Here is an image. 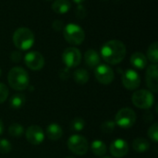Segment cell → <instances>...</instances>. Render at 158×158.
Wrapping results in <instances>:
<instances>
[{"label": "cell", "mask_w": 158, "mask_h": 158, "mask_svg": "<svg viewBox=\"0 0 158 158\" xmlns=\"http://www.w3.org/2000/svg\"><path fill=\"white\" fill-rule=\"evenodd\" d=\"M1 73H2V72H1V69H0V76H1Z\"/></svg>", "instance_id": "f35d334b"}, {"label": "cell", "mask_w": 158, "mask_h": 158, "mask_svg": "<svg viewBox=\"0 0 158 158\" xmlns=\"http://www.w3.org/2000/svg\"><path fill=\"white\" fill-rule=\"evenodd\" d=\"M68 148L77 156H84L89 149V143L86 138L81 135L74 134L68 139Z\"/></svg>", "instance_id": "52a82bcc"}, {"label": "cell", "mask_w": 158, "mask_h": 158, "mask_svg": "<svg viewBox=\"0 0 158 158\" xmlns=\"http://www.w3.org/2000/svg\"><path fill=\"white\" fill-rule=\"evenodd\" d=\"M92 153L96 156H104L106 154L107 148L106 143L101 140H94L91 144Z\"/></svg>", "instance_id": "d6986e66"}, {"label": "cell", "mask_w": 158, "mask_h": 158, "mask_svg": "<svg viewBox=\"0 0 158 158\" xmlns=\"http://www.w3.org/2000/svg\"><path fill=\"white\" fill-rule=\"evenodd\" d=\"M115 127H116V123L115 121L113 120H107V121H105L102 125H101V131L103 133H106V134H109V133H112L115 130Z\"/></svg>", "instance_id": "484cf974"}, {"label": "cell", "mask_w": 158, "mask_h": 158, "mask_svg": "<svg viewBox=\"0 0 158 158\" xmlns=\"http://www.w3.org/2000/svg\"><path fill=\"white\" fill-rule=\"evenodd\" d=\"M102 158H113V157H110V156H103Z\"/></svg>", "instance_id": "8d00e7d4"}, {"label": "cell", "mask_w": 158, "mask_h": 158, "mask_svg": "<svg viewBox=\"0 0 158 158\" xmlns=\"http://www.w3.org/2000/svg\"><path fill=\"white\" fill-rule=\"evenodd\" d=\"M75 15H76V17H77L78 19H84V18L86 17V15H87V10H86V8H85L83 6L80 5V6H78L76 7Z\"/></svg>", "instance_id": "f546056e"}, {"label": "cell", "mask_w": 158, "mask_h": 158, "mask_svg": "<svg viewBox=\"0 0 158 158\" xmlns=\"http://www.w3.org/2000/svg\"><path fill=\"white\" fill-rule=\"evenodd\" d=\"M146 58L149 59L153 64H157L158 62V44L157 42L152 43L147 49Z\"/></svg>", "instance_id": "603a6c76"}, {"label": "cell", "mask_w": 158, "mask_h": 158, "mask_svg": "<svg viewBox=\"0 0 158 158\" xmlns=\"http://www.w3.org/2000/svg\"><path fill=\"white\" fill-rule=\"evenodd\" d=\"M46 1H50V0H46Z\"/></svg>", "instance_id": "ab89813d"}, {"label": "cell", "mask_w": 158, "mask_h": 158, "mask_svg": "<svg viewBox=\"0 0 158 158\" xmlns=\"http://www.w3.org/2000/svg\"><path fill=\"white\" fill-rule=\"evenodd\" d=\"M84 60L86 65L90 69H95L98 65H100L101 57L97 51H95L94 49H89L84 54Z\"/></svg>", "instance_id": "9a60e30c"}, {"label": "cell", "mask_w": 158, "mask_h": 158, "mask_svg": "<svg viewBox=\"0 0 158 158\" xmlns=\"http://www.w3.org/2000/svg\"><path fill=\"white\" fill-rule=\"evenodd\" d=\"M4 132V123L3 121L0 119V135Z\"/></svg>", "instance_id": "e575fe53"}, {"label": "cell", "mask_w": 158, "mask_h": 158, "mask_svg": "<svg viewBox=\"0 0 158 158\" xmlns=\"http://www.w3.org/2000/svg\"><path fill=\"white\" fill-rule=\"evenodd\" d=\"M89 78H90L89 72L84 69H78L73 72V79L75 82L80 85L86 84L89 81Z\"/></svg>", "instance_id": "ffe728a7"}, {"label": "cell", "mask_w": 158, "mask_h": 158, "mask_svg": "<svg viewBox=\"0 0 158 158\" xmlns=\"http://www.w3.org/2000/svg\"><path fill=\"white\" fill-rule=\"evenodd\" d=\"M21 57H22V55L20 53V51L19 50H16V51H13L10 55V59L14 62V63H17V62H19L21 60Z\"/></svg>", "instance_id": "4dcf8cb0"}, {"label": "cell", "mask_w": 158, "mask_h": 158, "mask_svg": "<svg viewBox=\"0 0 158 158\" xmlns=\"http://www.w3.org/2000/svg\"><path fill=\"white\" fill-rule=\"evenodd\" d=\"M13 43L19 50H29L34 44L33 32L26 27L18 28L13 33Z\"/></svg>", "instance_id": "3957f363"}, {"label": "cell", "mask_w": 158, "mask_h": 158, "mask_svg": "<svg viewBox=\"0 0 158 158\" xmlns=\"http://www.w3.org/2000/svg\"><path fill=\"white\" fill-rule=\"evenodd\" d=\"M69 127L73 131H81L85 127V120L81 118H75L71 120Z\"/></svg>", "instance_id": "d4e9b609"}, {"label": "cell", "mask_w": 158, "mask_h": 158, "mask_svg": "<svg viewBox=\"0 0 158 158\" xmlns=\"http://www.w3.org/2000/svg\"><path fill=\"white\" fill-rule=\"evenodd\" d=\"M63 35L65 40L73 45H80L85 39L84 31L77 24L69 23L63 29Z\"/></svg>", "instance_id": "277c9868"}, {"label": "cell", "mask_w": 158, "mask_h": 158, "mask_svg": "<svg viewBox=\"0 0 158 158\" xmlns=\"http://www.w3.org/2000/svg\"><path fill=\"white\" fill-rule=\"evenodd\" d=\"M12 150L10 142L6 139H0V154H8Z\"/></svg>", "instance_id": "83f0119b"}, {"label": "cell", "mask_w": 158, "mask_h": 158, "mask_svg": "<svg viewBox=\"0 0 158 158\" xmlns=\"http://www.w3.org/2000/svg\"><path fill=\"white\" fill-rule=\"evenodd\" d=\"M63 135V130L60 125L56 123H51L46 128V136L51 141H57Z\"/></svg>", "instance_id": "e0dca14e"}, {"label": "cell", "mask_w": 158, "mask_h": 158, "mask_svg": "<svg viewBox=\"0 0 158 158\" xmlns=\"http://www.w3.org/2000/svg\"><path fill=\"white\" fill-rule=\"evenodd\" d=\"M132 104L140 109H150L155 103V96L151 91L138 90L131 96Z\"/></svg>", "instance_id": "5b68a950"}, {"label": "cell", "mask_w": 158, "mask_h": 158, "mask_svg": "<svg viewBox=\"0 0 158 158\" xmlns=\"http://www.w3.org/2000/svg\"><path fill=\"white\" fill-rule=\"evenodd\" d=\"M62 61L68 69L76 68L81 64V53L76 47H68L62 53Z\"/></svg>", "instance_id": "ba28073f"}, {"label": "cell", "mask_w": 158, "mask_h": 158, "mask_svg": "<svg viewBox=\"0 0 158 158\" xmlns=\"http://www.w3.org/2000/svg\"><path fill=\"white\" fill-rule=\"evenodd\" d=\"M75 3H78V4H81V3H82V2H84L85 0H73Z\"/></svg>", "instance_id": "d590c367"}, {"label": "cell", "mask_w": 158, "mask_h": 158, "mask_svg": "<svg viewBox=\"0 0 158 158\" xmlns=\"http://www.w3.org/2000/svg\"><path fill=\"white\" fill-rule=\"evenodd\" d=\"M52 26H53V29L55 31H61L63 29V23L60 20H55L53 22Z\"/></svg>", "instance_id": "d6a6232c"}, {"label": "cell", "mask_w": 158, "mask_h": 158, "mask_svg": "<svg viewBox=\"0 0 158 158\" xmlns=\"http://www.w3.org/2000/svg\"><path fill=\"white\" fill-rule=\"evenodd\" d=\"M70 76V72H69V69L66 68L64 69H62L59 73V77L61 80H68Z\"/></svg>", "instance_id": "1f68e13d"}, {"label": "cell", "mask_w": 158, "mask_h": 158, "mask_svg": "<svg viewBox=\"0 0 158 158\" xmlns=\"http://www.w3.org/2000/svg\"><path fill=\"white\" fill-rule=\"evenodd\" d=\"M122 84L130 91H134L141 85V77L134 69H127L122 74Z\"/></svg>", "instance_id": "8fae6325"}, {"label": "cell", "mask_w": 158, "mask_h": 158, "mask_svg": "<svg viewBox=\"0 0 158 158\" xmlns=\"http://www.w3.org/2000/svg\"><path fill=\"white\" fill-rule=\"evenodd\" d=\"M109 152L115 158H122L129 153V144L123 139H117L110 144Z\"/></svg>", "instance_id": "4fadbf2b"}, {"label": "cell", "mask_w": 158, "mask_h": 158, "mask_svg": "<svg viewBox=\"0 0 158 158\" xmlns=\"http://www.w3.org/2000/svg\"><path fill=\"white\" fill-rule=\"evenodd\" d=\"M143 118L145 119V121H146V122H148V121L152 120V119L154 118V117H153L152 113H150V112H146V113L144 114V116H143Z\"/></svg>", "instance_id": "836d02e7"}, {"label": "cell", "mask_w": 158, "mask_h": 158, "mask_svg": "<svg viewBox=\"0 0 158 158\" xmlns=\"http://www.w3.org/2000/svg\"><path fill=\"white\" fill-rule=\"evenodd\" d=\"M8 94V88L4 83L0 82V104L4 103L7 99Z\"/></svg>", "instance_id": "f1b7e54d"}, {"label": "cell", "mask_w": 158, "mask_h": 158, "mask_svg": "<svg viewBox=\"0 0 158 158\" xmlns=\"http://www.w3.org/2000/svg\"><path fill=\"white\" fill-rule=\"evenodd\" d=\"M126 46L123 42L111 40L106 42L101 48L102 58L110 65H118L126 56Z\"/></svg>", "instance_id": "6da1fadb"}, {"label": "cell", "mask_w": 158, "mask_h": 158, "mask_svg": "<svg viewBox=\"0 0 158 158\" xmlns=\"http://www.w3.org/2000/svg\"><path fill=\"white\" fill-rule=\"evenodd\" d=\"M7 81L13 90L19 92L24 91L30 85L29 74L23 68L14 67L7 74Z\"/></svg>", "instance_id": "7a4b0ae2"}, {"label": "cell", "mask_w": 158, "mask_h": 158, "mask_svg": "<svg viewBox=\"0 0 158 158\" xmlns=\"http://www.w3.org/2000/svg\"><path fill=\"white\" fill-rule=\"evenodd\" d=\"M132 147L137 153H145L150 148L149 142L144 138H136L132 143Z\"/></svg>", "instance_id": "44dd1931"}, {"label": "cell", "mask_w": 158, "mask_h": 158, "mask_svg": "<svg viewBox=\"0 0 158 158\" xmlns=\"http://www.w3.org/2000/svg\"><path fill=\"white\" fill-rule=\"evenodd\" d=\"M148 137L154 142V143H157L158 142V124L157 123H154L148 130L147 131Z\"/></svg>", "instance_id": "4316f807"}, {"label": "cell", "mask_w": 158, "mask_h": 158, "mask_svg": "<svg viewBox=\"0 0 158 158\" xmlns=\"http://www.w3.org/2000/svg\"><path fill=\"white\" fill-rule=\"evenodd\" d=\"M25 136L27 141L32 145H39L44 140V131L40 126L37 125L30 126L25 131Z\"/></svg>", "instance_id": "7c38bea8"}, {"label": "cell", "mask_w": 158, "mask_h": 158, "mask_svg": "<svg viewBox=\"0 0 158 158\" xmlns=\"http://www.w3.org/2000/svg\"><path fill=\"white\" fill-rule=\"evenodd\" d=\"M94 76H95V79L97 80V81L104 85L110 84L115 79L114 70L112 69L111 67H109L106 64L98 65L95 68Z\"/></svg>", "instance_id": "9c48e42d"}, {"label": "cell", "mask_w": 158, "mask_h": 158, "mask_svg": "<svg viewBox=\"0 0 158 158\" xmlns=\"http://www.w3.org/2000/svg\"><path fill=\"white\" fill-rule=\"evenodd\" d=\"M137 116L133 109L130 107H123L118 111L115 118V123L121 129L127 130L131 128L136 122Z\"/></svg>", "instance_id": "8992f818"}, {"label": "cell", "mask_w": 158, "mask_h": 158, "mask_svg": "<svg viewBox=\"0 0 158 158\" xmlns=\"http://www.w3.org/2000/svg\"><path fill=\"white\" fill-rule=\"evenodd\" d=\"M131 64L137 69H143L147 66L146 56L142 52H135L131 56Z\"/></svg>", "instance_id": "2e32d148"}, {"label": "cell", "mask_w": 158, "mask_h": 158, "mask_svg": "<svg viewBox=\"0 0 158 158\" xmlns=\"http://www.w3.org/2000/svg\"><path fill=\"white\" fill-rule=\"evenodd\" d=\"M66 158H74V157H72V156H68V157H66Z\"/></svg>", "instance_id": "74e56055"}, {"label": "cell", "mask_w": 158, "mask_h": 158, "mask_svg": "<svg viewBox=\"0 0 158 158\" xmlns=\"http://www.w3.org/2000/svg\"><path fill=\"white\" fill-rule=\"evenodd\" d=\"M71 4L69 0H56L52 4V9L56 14H65L70 9Z\"/></svg>", "instance_id": "ac0fdd59"}, {"label": "cell", "mask_w": 158, "mask_h": 158, "mask_svg": "<svg viewBox=\"0 0 158 158\" xmlns=\"http://www.w3.org/2000/svg\"><path fill=\"white\" fill-rule=\"evenodd\" d=\"M145 81L147 87L154 93L158 92V67L157 64L150 65L146 69Z\"/></svg>", "instance_id": "5bb4252c"}, {"label": "cell", "mask_w": 158, "mask_h": 158, "mask_svg": "<svg viewBox=\"0 0 158 158\" xmlns=\"http://www.w3.org/2000/svg\"><path fill=\"white\" fill-rule=\"evenodd\" d=\"M26 102V97L22 94H15L9 100V106L14 109L21 108Z\"/></svg>", "instance_id": "7402d4cb"}, {"label": "cell", "mask_w": 158, "mask_h": 158, "mask_svg": "<svg viewBox=\"0 0 158 158\" xmlns=\"http://www.w3.org/2000/svg\"><path fill=\"white\" fill-rule=\"evenodd\" d=\"M24 62L26 66L34 71L40 70L44 66V58L42 54L37 51H31L25 55Z\"/></svg>", "instance_id": "30bf717a"}, {"label": "cell", "mask_w": 158, "mask_h": 158, "mask_svg": "<svg viewBox=\"0 0 158 158\" xmlns=\"http://www.w3.org/2000/svg\"><path fill=\"white\" fill-rule=\"evenodd\" d=\"M8 133L14 138H19L24 133V128L19 123H13L8 128Z\"/></svg>", "instance_id": "cb8c5ba5"}]
</instances>
